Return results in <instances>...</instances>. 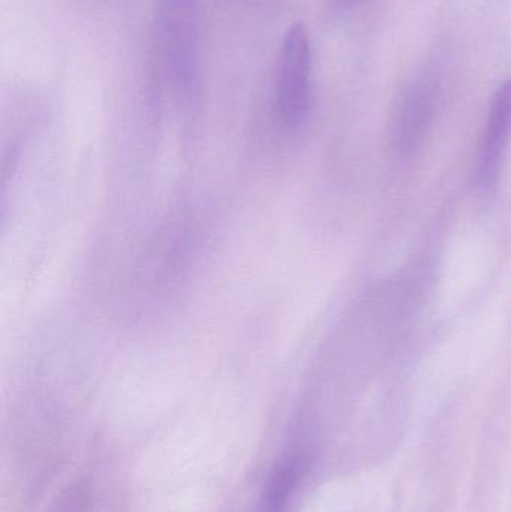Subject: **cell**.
Returning a JSON list of instances; mask_svg holds the SVG:
<instances>
[{
    "label": "cell",
    "instance_id": "cell-2",
    "mask_svg": "<svg viewBox=\"0 0 511 512\" xmlns=\"http://www.w3.org/2000/svg\"><path fill=\"white\" fill-rule=\"evenodd\" d=\"M311 44L302 23L293 24L282 39L275 74V108L287 129L305 123L311 107Z\"/></svg>",
    "mask_w": 511,
    "mask_h": 512
},
{
    "label": "cell",
    "instance_id": "cell-1",
    "mask_svg": "<svg viewBox=\"0 0 511 512\" xmlns=\"http://www.w3.org/2000/svg\"><path fill=\"white\" fill-rule=\"evenodd\" d=\"M156 56L176 89L189 90L200 66L201 0H156Z\"/></svg>",
    "mask_w": 511,
    "mask_h": 512
},
{
    "label": "cell",
    "instance_id": "cell-3",
    "mask_svg": "<svg viewBox=\"0 0 511 512\" xmlns=\"http://www.w3.org/2000/svg\"><path fill=\"white\" fill-rule=\"evenodd\" d=\"M511 138V78L504 81L489 107L485 131L477 156V183L483 191H491L500 179Z\"/></svg>",
    "mask_w": 511,
    "mask_h": 512
},
{
    "label": "cell",
    "instance_id": "cell-4",
    "mask_svg": "<svg viewBox=\"0 0 511 512\" xmlns=\"http://www.w3.org/2000/svg\"><path fill=\"white\" fill-rule=\"evenodd\" d=\"M435 110V90L426 81L413 84L396 108L392 125L393 149L399 156L413 155L425 140Z\"/></svg>",
    "mask_w": 511,
    "mask_h": 512
},
{
    "label": "cell",
    "instance_id": "cell-5",
    "mask_svg": "<svg viewBox=\"0 0 511 512\" xmlns=\"http://www.w3.org/2000/svg\"><path fill=\"white\" fill-rule=\"evenodd\" d=\"M302 477L303 465L299 460H290L279 466L267 484L264 496L266 512H290Z\"/></svg>",
    "mask_w": 511,
    "mask_h": 512
}]
</instances>
